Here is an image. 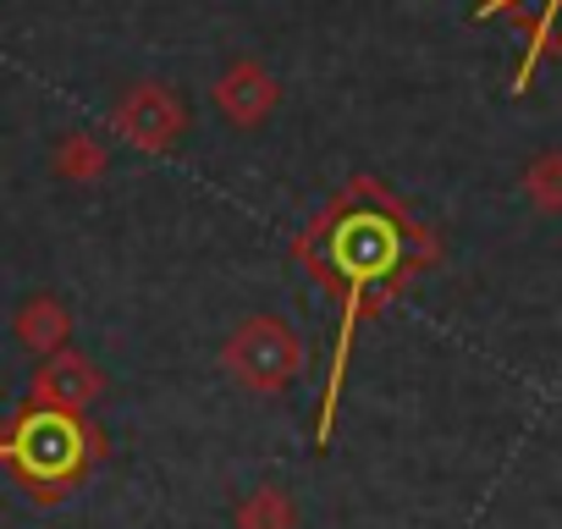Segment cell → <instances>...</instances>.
<instances>
[{
    "label": "cell",
    "mask_w": 562,
    "mask_h": 529,
    "mask_svg": "<svg viewBox=\"0 0 562 529\" xmlns=\"http://www.w3.org/2000/svg\"><path fill=\"white\" fill-rule=\"evenodd\" d=\"M540 7H546V18H540V45H546V34H551V23H557V12H562V0H540ZM535 45V50H540Z\"/></svg>",
    "instance_id": "cell-4"
},
{
    "label": "cell",
    "mask_w": 562,
    "mask_h": 529,
    "mask_svg": "<svg viewBox=\"0 0 562 529\" xmlns=\"http://www.w3.org/2000/svg\"><path fill=\"white\" fill-rule=\"evenodd\" d=\"M397 226L386 215H348L337 232V264H342V282H348V309H342V331H337V359H331V381H326V408H321V447L331 436V414L342 397V370H348V348H353V326L364 315L370 282L386 277L397 264Z\"/></svg>",
    "instance_id": "cell-1"
},
{
    "label": "cell",
    "mask_w": 562,
    "mask_h": 529,
    "mask_svg": "<svg viewBox=\"0 0 562 529\" xmlns=\"http://www.w3.org/2000/svg\"><path fill=\"white\" fill-rule=\"evenodd\" d=\"M237 529H293V502L276 485H265V491H254V502H243Z\"/></svg>",
    "instance_id": "cell-3"
},
{
    "label": "cell",
    "mask_w": 562,
    "mask_h": 529,
    "mask_svg": "<svg viewBox=\"0 0 562 529\" xmlns=\"http://www.w3.org/2000/svg\"><path fill=\"white\" fill-rule=\"evenodd\" d=\"M89 452H94V436L72 414H56V408L23 414L12 441H0V458H7L29 480V491H40V496H56L72 480H83Z\"/></svg>",
    "instance_id": "cell-2"
}]
</instances>
